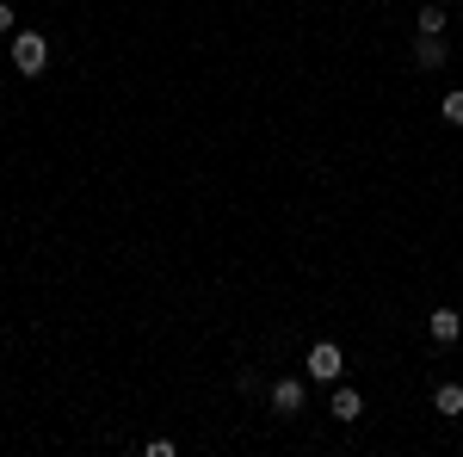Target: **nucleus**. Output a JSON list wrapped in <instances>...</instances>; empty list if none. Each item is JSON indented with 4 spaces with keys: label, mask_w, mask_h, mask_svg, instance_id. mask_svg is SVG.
<instances>
[{
    "label": "nucleus",
    "mask_w": 463,
    "mask_h": 457,
    "mask_svg": "<svg viewBox=\"0 0 463 457\" xmlns=\"http://www.w3.org/2000/svg\"><path fill=\"white\" fill-rule=\"evenodd\" d=\"M43 62H50V37L43 32H13V69L25 74V81H37Z\"/></svg>",
    "instance_id": "f257e3e1"
},
{
    "label": "nucleus",
    "mask_w": 463,
    "mask_h": 457,
    "mask_svg": "<svg viewBox=\"0 0 463 457\" xmlns=\"http://www.w3.org/2000/svg\"><path fill=\"white\" fill-rule=\"evenodd\" d=\"M340 371H346L340 347H334V340H316L309 358H303V377H309V384H340Z\"/></svg>",
    "instance_id": "f03ea898"
},
{
    "label": "nucleus",
    "mask_w": 463,
    "mask_h": 457,
    "mask_svg": "<svg viewBox=\"0 0 463 457\" xmlns=\"http://www.w3.org/2000/svg\"><path fill=\"white\" fill-rule=\"evenodd\" d=\"M303 408H309V384H303V377H279V384H272V414H303Z\"/></svg>",
    "instance_id": "7ed1b4c3"
},
{
    "label": "nucleus",
    "mask_w": 463,
    "mask_h": 457,
    "mask_svg": "<svg viewBox=\"0 0 463 457\" xmlns=\"http://www.w3.org/2000/svg\"><path fill=\"white\" fill-rule=\"evenodd\" d=\"M445 62H451L445 37H432V32H420V37H414V69H445Z\"/></svg>",
    "instance_id": "20e7f679"
},
{
    "label": "nucleus",
    "mask_w": 463,
    "mask_h": 457,
    "mask_svg": "<svg viewBox=\"0 0 463 457\" xmlns=\"http://www.w3.org/2000/svg\"><path fill=\"white\" fill-rule=\"evenodd\" d=\"M327 414H334L340 426H353L358 414H364V395H358L353 384H340V389H334V402H327Z\"/></svg>",
    "instance_id": "39448f33"
},
{
    "label": "nucleus",
    "mask_w": 463,
    "mask_h": 457,
    "mask_svg": "<svg viewBox=\"0 0 463 457\" xmlns=\"http://www.w3.org/2000/svg\"><path fill=\"white\" fill-rule=\"evenodd\" d=\"M432 340H439V347H451V340H463V309H432Z\"/></svg>",
    "instance_id": "423d86ee"
},
{
    "label": "nucleus",
    "mask_w": 463,
    "mask_h": 457,
    "mask_svg": "<svg viewBox=\"0 0 463 457\" xmlns=\"http://www.w3.org/2000/svg\"><path fill=\"white\" fill-rule=\"evenodd\" d=\"M432 408H439L445 421H458V414H463V384H439V389H432Z\"/></svg>",
    "instance_id": "0eeeda50"
},
{
    "label": "nucleus",
    "mask_w": 463,
    "mask_h": 457,
    "mask_svg": "<svg viewBox=\"0 0 463 457\" xmlns=\"http://www.w3.org/2000/svg\"><path fill=\"white\" fill-rule=\"evenodd\" d=\"M414 25H420V32H432V37H445V25H451V13H445V6L432 0V6H420V19H414Z\"/></svg>",
    "instance_id": "6e6552de"
},
{
    "label": "nucleus",
    "mask_w": 463,
    "mask_h": 457,
    "mask_svg": "<svg viewBox=\"0 0 463 457\" xmlns=\"http://www.w3.org/2000/svg\"><path fill=\"white\" fill-rule=\"evenodd\" d=\"M439 111H445V124H458V130H463V93H445V106H439Z\"/></svg>",
    "instance_id": "1a4fd4ad"
},
{
    "label": "nucleus",
    "mask_w": 463,
    "mask_h": 457,
    "mask_svg": "<svg viewBox=\"0 0 463 457\" xmlns=\"http://www.w3.org/2000/svg\"><path fill=\"white\" fill-rule=\"evenodd\" d=\"M0 32H13V6L6 0H0Z\"/></svg>",
    "instance_id": "9d476101"
}]
</instances>
